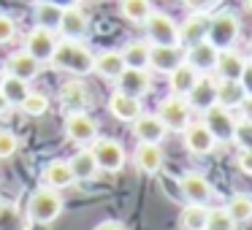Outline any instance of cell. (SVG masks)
Here are the masks:
<instances>
[{"mask_svg": "<svg viewBox=\"0 0 252 230\" xmlns=\"http://www.w3.org/2000/svg\"><path fill=\"white\" fill-rule=\"evenodd\" d=\"M120 14L127 22L144 25V19L152 14V3L149 0H120Z\"/></svg>", "mask_w": 252, "mask_h": 230, "instance_id": "cell-31", "label": "cell"}, {"mask_svg": "<svg viewBox=\"0 0 252 230\" xmlns=\"http://www.w3.org/2000/svg\"><path fill=\"white\" fill-rule=\"evenodd\" d=\"M206 28H209V17L206 14H190L185 19V25L179 28V44L192 46L198 41L206 38Z\"/></svg>", "mask_w": 252, "mask_h": 230, "instance_id": "cell-21", "label": "cell"}, {"mask_svg": "<svg viewBox=\"0 0 252 230\" xmlns=\"http://www.w3.org/2000/svg\"><path fill=\"white\" fill-rule=\"evenodd\" d=\"M144 28H147V35L152 44H160V46H174L179 44V28L176 22L163 11H152L147 19H144Z\"/></svg>", "mask_w": 252, "mask_h": 230, "instance_id": "cell-4", "label": "cell"}, {"mask_svg": "<svg viewBox=\"0 0 252 230\" xmlns=\"http://www.w3.org/2000/svg\"><path fill=\"white\" fill-rule=\"evenodd\" d=\"M0 92L6 95V100L11 106H19L25 98H28V82H22V79L17 76H3V82H0Z\"/></svg>", "mask_w": 252, "mask_h": 230, "instance_id": "cell-32", "label": "cell"}, {"mask_svg": "<svg viewBox=\"0 0 252 230\" xmlns=\"http://www.w3.org/2000/svg\"><path fill=\"white\" fill-rule=\"evenodd\" d=\"M93 157L98 163V171H109V173H117L125 165V149H122L120 141H111V138H98L93 144Z\"/></svg>", "mask_w": 252, "mask_h": 230, "instance_id": "cell-6", "label": "cell"}, {"mask_svg": "<svg viewBox=\"0 0 252 230\" xmlns=\"http://www.w3.org/2000/svg\"><path fill=\"white\" fill-rule=\"evenodd\" d=\"M244 6H247V8H250V11H252V0H244Z\"/></svg>", "mask_w": 252, "mask_h": 230, "instance_id": "cell-47", "label": "cell"}, {"mask_svg": "<svg viewBox=\"0 0 252 230\" xmlns=\"http://www.w3.org/2000/svg\"><path fill=\"white\" fill-rule=\"evenodd\" d=\"M185 98H187V103H190V109L206 111L209 106L217 103V79H212L209 73L198 76L195 84H192V89L185 95Z\"/></svg>", "mask_w": 252, "mask_h": 230, "instance_id": "cell-10", "label": "cell"}, {"mask_svg": "<svg viewBox=\"0 0 252 230\" xmlns=\"http://www.w3.org/2000/svg\"><path fill=\"white\" fill-rule=\"evenodd\" d=\"M206 214H209L206 206H201V203H190V206L182 211L179 222H182L185 230H203V225H206Z\"/></svg>", "mask_w": 252, "mask_h": 230, "instance_id": "cell-33", "label": "cell"}, {"mask_svg": "<svg viewBox=\"0 0 252 230\" xmlns=\"http://www.w3.org/2000/svg\"><path fill=\"white\" fill-rule=\"evenodd\" d=\"M3 76H6V73H3V71H0V82H3Z\"/></svg>", "mask_w": 252, "mask_h": 230, "instance_id": "cell-48", "label": "cell"}, {"mask_svg": "<svg viewBox=\"0 0 252 230\" xmlns=\"http://www.w3.org/2000/svg\"><path fill=\"white\" fill-rule=\"evenodd\" d=\"M109 111H111V116H117L120 122H133L141 114V100L130 98V95H122V92H114L109 98Z\"/></svg>", "mask_w": 252, "mask_h": 230, "instance_id": "cell-20", "label": "cell"}, {"mask_svg": "<svg viewBox=\"0 0 252 230\" xmlns=\"http://www.w3.org/2000/svg\"><path fill=\"white\" fill-rule=\"evenodd\" d=\"M244 87L239 79H217V103L222 109H236L244 100Z\"/></svg>", "mask_w": 252, "mask_h": 230, "instance_id": "cell-24", "label": "cell"}, {"mask_svg": "<svg viewBox=\"0 0 252 230\" xmlns=\"http://www.w3.org/2000/svg\"><path fill=\"white\" fill-rule=\"evenodd\" d=\"M133 133L141 144H160L165 138V125L158 119V114H138L133 119Z\"/></svg>", "mask_w": 252, "mask_h": 230, "instance_id": "cell-14", "label": "cell"}, {"mask_svg": "<svg viewBox=\"0 0 252 230\" xmlns=\"http://www.w3.org/2000/svg\"><path fill=\"white\" fill-rule=\"evenodd\" d=\"M182 6L192 14H206L209 6H212V0H182Z\"/></svg>", "mask_w": 252, "mask_h": 230, "instance_id": "cell-41", "label": "cell"}, {"mask_svg": "<svg viewBox=\"0 0 252 230\" xmlns=\"http://www.w3.org/2000/svg\"><path fill=\"white\" fill-rule=\"evenodd\" d=\"M60 30L65 38H71V41H79V38H84L87 35V30H90V19H87V14L84 11H79L76 6H68V8H63V17H60Z\"/></svg>", "mask_w": 252, "mask_h": 230, "instance_id": "cell-15", "label": "cell"}, {"mask_svg": "<svg viewBox=\"0 0 252 230\" xmlns=\"http://www.w3.org/2000/svg\"><path fill=\"white\" fill-rule=\"evenodd\" d=\"M250 52H252V44H250Z\"/></svg>", "mask_w": 252, "mask_h": 230, "instance_id": "cell-49", "label": "cell"}, {"mask_svg": "<svg viewBox=\"0 0 252 230\" xmlns=\"http://www.w3.org/2000/svg\"><path fill=\"white\" fill-rule=\"evenodd\" d=\"M239 38V17L233 11H220L214 17H209L206 28V41L214 49H230Z\"/></svg>", "mask_w": 252, "mask_h": 230, "instance_id": "cell-3", "label": "cell"}, {"mask_svg": "<svg viewBox=\"0 0 252 230\" xmlns=\"http://www.w3.org/2000/svg\"><path fill=\"white\" fill-rule=\"evenodd\" d=\"M0 230H19V211L14 203H0Z\"/></svg>", "mask_w": 252, "mask_h": 230, "instance_id": "cell-37", "label": "cell"}, {"mask_svg": "<svg viewBox=\"0 0 252 230\" xmlns=\"http://www.w3.org/2000/svg\"><path fill=\"white\" fill-rule=\"evenodd\" d=\"M60 100H63V106H65L68 111H84L90 106V92H87V87H84L82 82L71 79V82H65L60 87Z\"/></svg>", "mask_w": 252, "mask_h": 230, "instance_id": "cell-19", "label": "cell"}, {"mask_svg": "<svg viewBox=\"0 0 252 230\" xmlns=\"http://www.w3.org/2000/svg\"><path fill=\"white\" fill-rule=\"evenodd\" d=\"M168 82H171V89H174V95H182L185 98L187 92L192 89V84H195V79L201 76V73L195 71V68H190L187 62H182V65H176L174 71L168 73Z\"/></svg>", "mask_w": 252, "mask_h": 230, "instance_id": "cell-28", "label": "cell"}, {"mask_svg": "<svg viewBox=\"0 0 252 230\" xmlns=\"http://www.w3.org/2000/svg\"><path fill=\"white\" fill-rule=\"evenodd\" d=\"M49 62L57 68V71L73 73V76H87V73H93V52H90L84 44L71 41V38H65L63 44L55 46Z\"/></svg>", "mask_w": 252, "mask_h": 230, "instance_id": "cell-1", "label": "cell"}, {"mask_svg": "<svg viewBox=\"0 0 252 230\" xmlns=\"http://www.w3.org/2000/svg\"><path fill=\"white\" fill-rule=\"evenodd\" d=\"M239 82H241V87H244V92L252 95V60H244V71H241Z\"/></svg>", "mask_w": 252, "mask_h": 230, "instance_id": "cell-42", "label": "cell"}, {"mask_svg": "<svg viewBox=\"0 0 252 230\" xmlns=\"http://www.w3.org/2000/svg\"><path fill=\"white\" fill-rule=\"evenodd\" d=\"M55 46H57L55 30H44V28H35L33 33L28 35V41H25V52H28L30 57H35L38 62H49Z\"/></svg>", "mask_w": 252, "mask_h": 230, "instance_id": "cell-12", "label": "cell"}, {"mask_svg": "<svg viewBox=\"0 0 252 230\" xmlns=\"http://www.w3.org/2000/svg\"><path fill=\"white\" fill-rule=\"evenodd\" d=\"M230 141H236L241 149H252V122L250 119H241L233 125V138Z\"/></svg>", "mask_w": 252, "mask_h": 230, "instance_id": "cell-38", "label": "cell"}, {"mask_svg": "<svg viewBox=\"0 0 252 230\" xmlns=\"http://www.w3.org/2000/svg\"><path fill=\"white\" fill-rule=\"evenodd\" d=\"M65 136L73 144H90L98 136V125L93 116H87L84 111H68L65 116Z\"/></svg>", "mask_w": 252, "mask_h": 230, "instance_id": "cell-9", "label": "cell"}, {"mask_svg": "<svg viewBox=\"0 0 252 230\" xmlns=\"http://www.w3.org/2000/svg\"><path fill=\"white\" fill-rule=\"evenodd\" d=\"M93 71L103 79H117L125 71V60L120 52H100L98 57H93Z\"/></svg>", "mask_w": 252, "mask_h": 230, "instance_id": "cell-25", "label": "cell"}, {"mask_svg": "<svg viewBox=\"0 0 252 230\" xmlns=\"http://www.w3.org/2000/svg\"><path fill=\"white\" fill-rule=\"evenodd\" d=\"M158 119L165 125V130H185L190 125V103L182 95H171L160 103Z\"/></svg>", "mask_w": 252, "mask_h": 230, "instance_id": "cell-5", "label": "cell"}, {"mask_svg": "<svg viewBox=\"0 0 252 230\" xmlns=\"http://www.w3.org/2000/svg\"><path fill=\"white\" fill-rule=\"evenodd\" d=\"M68 168H71V173H73V181H90V179L98 176V163H95L93 152H87V149L73 154Z\"/></svg>", "mask_w": 252, "mask_h": 230, "instance_id": "cell-26", "label": "cell"}, {"mask_svg": "<svg viewBox=\"0 0 252 230\" xmlns=\"http://www.w3.org/2000/svg\"><path fill=\"white\" fill-rule=\"evenodd\" d=\"M225 211L230 214V219H233V222H247V219H252V198L233 195L228 201V206H225Z\"/></svg>", "mask_w": 252, "mask_h": 230, "instance_id": "cell-34", "label": "cell"}, {"mask_svg": "<svg viewBox=\"0 0 252 230\" xmlns=\"http://www.w3.org/2000/svg\"><path fill=\"white\" fill-rule=\"evenodd\" d=\"M19 106H22V111L28 116H41V114H46V109H49V100H46L41 92H28V98H25Z\"/></svg>", "mask_w": 252, "mask_h": 230, "instance_id": "cell-36", "label": "cell"}, {"mask_svg": "<svg viewBox=\"0 0 252 230\" xmlns=\"http://www.w3.org/2000/svg\"><path fill=\"white\" fill-rule=\"evenodd\" d=\"M179 187H182V195H185L190 203H201V206H206V201L212 198V184H209L201 173H185Z\"/></svg>", "mask_w": 252, "mask_h": 230, "instance_id": "cell-18", "label": "cell"}, {"mask_svg": "<svg viewBox=\"0 0 252 230\" xmlns=\"http://www.w3.org/2000/svg\"><path fill=\"white\" fill-rule=\"evenodd\" d=\"M120 55H122V60H125V68H144V71H147V65H149V44H144V41H130Z\"/></svg>", "mask_w": 252, "mask_h": 230, "instance_id": "cell-30", "label": "cell"}, {"mask_svg": "<svg viewBox=\"0 0 252 230\" xmlns=\"http://www.w3.org/2000/svg\"><path fill=\"white\" fill-rule=\"evenodd\" d=\"M60 211H63V198L57 195V190H52V187H38V190L30 195L28 214H30L33 222L49 225L60 217Z\"/></svg>", "mask_w": 252, "mask_h": 230, "instance_id": "cell-2", "label": "cell"}, {"mask_svg": "<svg viewBox=\"0 0 252 230\" xmlns=\"http://www.w3.org/2000/svg\"><path fill=\"white\" fill-rule=\"evenodd\" d=\"M214 71H217V79H239L244 71V57L233 49H220Z\"/></svg>", "mask_w": 252, "mask_h": 230, "instance_id": "cell-22", "label": "cell"}, {"mask_svg": "<svg viewBox=\"0 0 252 230\" xmlns=\"http://www.w3.org/2000/svg\"><path fill=\"white\" fill-rule=\"evenodd\" d=\"M239 168L244 171V173H252V149H241V154H239Z\"/></svg>", "mask_w": 252, "mask_h": 230, "instance_id": "cell-43", "label": "cell"}, {"mask_svg": "<svg viewBox=\"0 0 252 230\" xmlns=\"http://www.w3.org/2000/svg\"><path fill=\"white\" fill-rule=\"evenodd\" d=\"M185 62V49L182 44H174V46H160V44H152L149 46V65L152 71L158 73H171L176 65Z\"/></svg>", "mask_w": 252, "mask_h": 230, "instance_id": "cell-8", "label": "cell"}, {"mask_svg": "<svg viewBox=\"0 0 252 230\" xmlns=\"http://www.w3.org/2000/svg\"><path fill=\"white\" fill-rule=\"evenodd\" d=\"M95 230H127V228H125L122 222H114V219H106V222H100Z\"/></svg>", "mask_w": 252, "mask_h": 230, "instance_id": "cell-45", "label": "cell"}, {"mask_svg": "<svg viewBox=\"0 0 252 230\" xmlns=\"http://www.w3.org/2000/svg\"><path fill=\"white\" fill-rule=\"evenodd\" d=\"M33 17H35V28L57 30L60 28V17H63V6H57V3H52V0H44V3L35 6Z\"/></svg>", "mask_w": 252, "mask_h": 230, "instance_id": "cell-29", "label": "cell"}, {"mask_svg": "<svg viewBox=\"0 0 252 230\" xmlns=\"http://www.w3.org/2000/svg\"><path fill=\"white\" fill-rule=\"evenodd\" d=\"M217 52L220 49H214V46L203 38V41H198V44H192V46H187V49H185V62L190 68H195L198 73H209V71H214Z\"/></svg>", "mask_w": 252, "mask_h": 230, "instance_id": "cell-13", "label": "cell"}, {"mask_svg": "<svg viewBox=\"0 0 252 230\" xmlns=\"http://www.w3.org/2000/svg\"><path fill=\"white\" fill-rule=\"evenodd\" d=\"M6 71H8V76H17V79H22V82H30V79L38 76L41 62L35 60V57H30L28 52L22 49V52H14V55L8 57Z\"/></svg>", "mask_w": 252, "mask_h": 230, "instance_id": "cell-17", "label": "cell"}, {"mask_svg": "<svg viewBox=\"0 0 252 230\" xmlns=\"http://www.w3.org/2000/svg\"><path fill=\"white\" fill-rule=\"evenodd\" d=\"M8 109H11V103L6 100V95L0 92V116H3V114H8Z\"/></svg>", "mask_w": 252, "mask_h": 230, "instance_id": "cell-46", "label": "cell"}, {"mask_svg": "<svg viewBox=\"0 0 252 230\" xmlns=\"http://www.w3.org/2000/svg\"><path fill=\"white\" fill-rule=\"evenodd\" d=\"M117 82V92L130 95V98H141V95L149 92V73L144 68H125L120 76L114 79Z\"/></svg>", "mask_w": 252, "mask_h": 230, "instance_id": "cell-11", "label": "cell"}, {"mask_svg": "<svg viewBox=\"0 0 252 230\" xmlns=\"http://www.w3.org/2000/svg\"><path fill=\"white\" fill-rule=\"evenodd\" d=\"M233 228H236V222L230 219V214L225 208H209L203 230H233Z\"/></svg>", "mask_w": 252, "mask_h": 230, "instance_id": "cell-35", "label": "cell"}, {"mask_svg": "<svg viewBox=\"0 0 252 230\" xmlns=\"http://www.w3.org/2000/svg\"><path fill=\"white\" fill-rule=\"evenodd\" d=\"M241 114H244V119L252 122V95H244V100H241Z\"/></svg>", "mask_w": 252, "mask_h": 230, "instance_id": "cell-44", "label": "cell"}, {"mask_svg": "<svg viewBox=\"0 0 252 230\" xmlns=\"http://www.w3.org/2000/svg\"><path fill=\"white\" fill-rule=\"evenodd\" d=\"M14 33H17L14 19L8 17V14H0V44H8V41L14 38Z\"/></svg>", "mask_w": 252, "mask_h": 230, "instance_id": "cell-40", "label": "cell"}, {"mask_svg": "<svg viewBox=\"0 0 252 230\" xmlns=\"http://www.w3.org/2000/svg\"><path fill=\"white\" fill-rule=\"evenodd\" d=\"M17 146H19V141L11 130H0V160L11 157V154L17 152Z\"/></svg>", "mask_w": 252, "mask_h": 230, "instance_id": "cell-39", "label": "cell"}, {"mask_svg": "<svg viewBox=\"0 0 252 230\" xmlns=\"http://www.w3.org/2000/svg\"><path fill=\"white\" fill-rule=\"evenodd\" d=\"M136 165L144 173H158L163 168V152H160L158 144H141L136 149Z\"/></svg>", "mask_w": 252, "mask_h": 230, "instance_id": "cell-27", "label": "cell"}, {"mask_svg": "<svg viewBox=\"0 0 252 230\" xmlns=\"http://www.w3.org/2000/svg\"><path fill=\"white\" fill-rule=\"evenodd\" d=\"M41 179H44V187H52V190H63V187L73 184V173H71V168H68L65 160H52V163L44 168Z\"/></svg>", "mask_w": 252, "mask_h": 230, "instance_id": "cell-23", "label": "cell"}, {"mask_svg": "<svg viewBox=\"0 0 252 230\" xmlns=\"http://www.w3.org/2000/svg\"><path fill=\"white\" fill-rule=\"evenodd\" d=\"M203 125L209 127V133L214 136V141H230V138H233L236 119L230 116L228 109H222L220 103H214V106H209V109L203 111Z\"/></svg>", "mask_w": 252, "mask_h": 230, "instance_id": "cell-7", "label": "cell"}, {"mask_svg": "<svg viewBox=\"0 0 252 230\" xmlns=\"http://www.w3.org/2000/svg\"><path fill=\"white\" fill-rule=\"evenodd\" d=\"M185 146L192 154H209L217 146V141H214V136L209 133V127L203 122H190L185 127Z\"/></svg>", "mask_w": 252, "mask_h": 230, "instance_id": "cell-16", "label": "cell"}]
</instances>
